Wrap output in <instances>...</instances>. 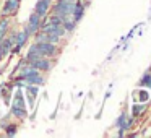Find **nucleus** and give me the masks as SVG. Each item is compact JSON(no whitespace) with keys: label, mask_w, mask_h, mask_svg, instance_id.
<instances>
[{"label":"nucleus","mask_w":151,"mask_h":138,"mask_svg":"<svg viewBox=\"0 0 151 138\" xmlns=\"http://www.w3.org/2000/svg\"><path fill=\"white\" fill-rule=\"evenodd\" d=\"M28 52L31 54H39L41 57H55L59 54V49H57V44L52 42H46V41H34L29 46Z\"/></svg>","instance_id":"1"},{"label":"nucleus","mask_w":151,"mask_h":138,"mask_svg":"<svg viewBox=\"0 0 151 138\" xmlns=\"http://www.w3.org/2000/svg\"><path fill=\"white\" fill-rule=\"evenodd\" d=\"M29 65H33L34 68H37L41 73H47L52 70L54 67V59L52 57H39V59L29 62Z\"/></svg>","instance_id":"2"},{"label":"nucleus","mask_w":151,"mask_h":138,"mask_svg":"<svg viewBox=\"0 0 151 138\" xmlns=\"http://www.w3.org/2000/svg\"><path fill=\"white\" fill-rule=\"evenodd\" d=\"M15 34L17 33H13L12 36H5L4 39L0 41V60L2 59H5V55H8V54L12 52V47L15 46Z\"/></svg>","instance_id":"3"},{"label":"nucleus","mask_w":151,"mask_h":138,"mask_svg":"<svg viewBox=\"0 0 151 138\" xmlns=\"http://www.w3.org/2000/svg\"><path fill=\"white\" fill-rule=\"evenodd\" d=\"M41 21H42V18H41L39 15H36L34 12L29 15V20H28V26L24 28V29H26V33L29 34V36H34V34H36L37 31H39Z\"/></svg>","instance_id":"4"},{"label":"nucleus","mask_w":151,"mask_h":138,"mask_svg":"<svg viewBox=\"0 0 151 138\" xmlns=\"http://www.w3.org/2000/svg\"><path fill=\"white\" fill-rule=\"evenodd\" d=\"M50 4L49 0H37L36 5H34V13L39 15L41 18H46L49 15V10H50Z\"/></svg>","instance_id":"5"},{"label":"nucleus","mask_w":151,"mask_h":138,"mask_svg":"<svg viewBox=\"0 0 151 138\" xmlns=\"http://www.w3.org/2000/svg\"><path fill=\"white\" fill-rule=\"evenodd\" d=\"M20 8V0H5V5L2 8V15L4 17H10V15H15Z\"/></svg>","instance_id":"6"},{"label":"nucleus","mask_w":151,"mask_h":138,"mask_svg":"<svg viewBox=\"0 0 151 138\" xmlns=\"http://www.w3.org/2000/svg\"><path fill=\"white\" fill-rule=\"evenodd\" d=\"M83 15H85V5L76 0L75 8H73V13H72V20L75 21V23H78V21L83 18Z\"/></svg>","instance_id":"7"},{"label":"nucleus","mask_w":151,"mask_h":138,"mask_svg":"<svg viewBox=\"0 0 151 138\" xmlns=\"http://www.w3.org/2000/svg\"><path fill=\"white\" fill-rule=\"evenodd\" d=\"M24 83H26V85L42 86L44 83H46V80L42 78V73H37V75H33V76H28V78H24Z\"/></svg>","instance_id":"8"},{"label":"nucleus","mask_w":151,"mask_h":138,"mask_svg":"<svg viewBox=\"0 0 151 138\" xmlns=\"http://www.w3.org/2000/svg\"><path fill=\"white\" fill-rule=\"evenodd\" d=\"M10 114L13 115V117H17V119H26L28 117L26 107H18V106H13V104H12Z\"/></svg>","instance_id":"9"},{"label":"nucleus","mask_w":151,"mask_h":138,"mask_svg":"<svg viewBox=\"0 0 151 138\" xmlns=\"http://www.w3.org/2000/svg\"><path fill=\"white\" fill-rule=\"evenodd\" d=\"M13 106H18V107H26V102H24V94L21 89H18L15 93V98H13Z\"/></svg>","instance_id":"10"},{"label":"nucleus","mask_w":151,"mask_h":138,"mask_svg":"<svg viewBox=\"0 0 151 138\" xmlns=\"http://www.w3.org/2000/svg\"><path fill=\"white\" fill-rule=\"evenodd\" d=\"M8 26H10V21H8V18H7V17H4L2 20H0V41H2L5 36H7V33H8Z\"/></svg>","instance_id":"11"},{"label":"nucleus","mask_w":151,"mask_h":138,"mask_svg":"<svg viewBox=\"0 0 151 138\" xmlns=\"http://www.w3.org/2000/svg\"><path fill=\"white\" fill-rule=\"evenodd\" d=\"M62 26H63V29H65L67 33H72V31L76 28V23L72 20V18H68V20H65V21L62 23Z\"/></svg>","instance_id":"12"},{"label":"nucleus","mask_w":151,"mask_h":138,"mask_svg":"<svg viewBox=\"0 0 151 138\" xmlns=\"http://www.w3.org/2000/svg\"><path fill=\"white\" fill-rule=\"evenodd\" d=\"M37 93H39V86L37 85H26V94H31L36 98Z\"/></svg>","instance_id":"13"},{"label":"nucleus","mask_w":151,"mask_h":138,"mask_svg":"<svg viewBox=\"0 0 151 138\" xmlns=\"http://www.w3.org/2000/svg\"><path fill=\"white\" fill-rule=\"evenodd\" d=\"M143 109H145V106H143V102L141 104H135L133 106V109H132V114H133V117H137L140 112H143Z\"/></svg>","instance_id":"14"},{"label":"nucleus","mask_w":151,"mask_h":138,"mask_svg":"<svg viewBox=\"0 0 151 138\" xmlns=\"http://www.w3.org/2000/svg\"><path fill=\"white\" fill-rule=\"evenodd\" d=\"M5 130H7L8 137H13V135H17V125H5Z\"/></svg>","instance_id":"15"},{"label":"nucleus","mask_w":151,"mask_h":138,"mask_svg":"<svg viewBox=\"0 0 151 138\" xmlns=\"http://www.w3.org/2000/svg\"><path fill=\"white\" fill-rule=\"evenodd\" d=\"M150 83H151V75H150V73H146V75H145L143 78H141L140 85H141V86H145V85H150Z\"/></svg>","instance_id":"16"},{"label":"nucleus","mask_w":151,"mask_h":138,"mask_svg":"<svg viewBox=\"0 0 151 138\" xmlns=\"http://www.w3.org/2000/svg\"><path fill=\"white\" fill-rule=\"evenodd\" d=\"M140 99H141V102L148 101V94H146L145 91H141V93H140Z\"/></svg>","instance_id":"17"},{"label":"nucleus","mask_w":151,"mask_h":138,"mask_svg":"<svg viewBox=\"0 0 151 138\" xmlns=\"http://www.w3.org/2000/svg\"><path fill=\"white\" fill-rule=\"evenodd\" d=\"M86 2H89V0H86Z\"/></svg>","instance_id":"18"},{"label":"nucleus","mask_w":151,"mask_h":138,"mask_svg":"<svg viewBox=\"0 0 151 138\" xmlns=\"http://www.w3.org/2000/svg\"><path fill=\"white\" fill-rule=\"evenodd\" d=\"M49 2H52V0H49Z\"/></svg>","instance_id":"19"}]
</instances>
